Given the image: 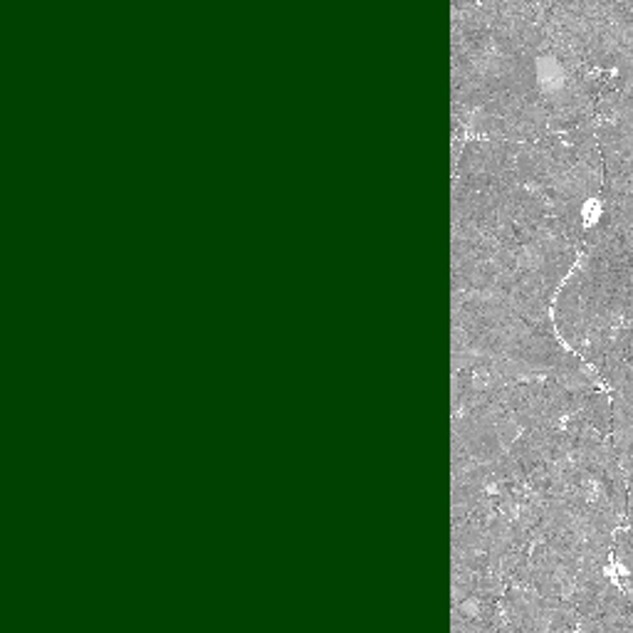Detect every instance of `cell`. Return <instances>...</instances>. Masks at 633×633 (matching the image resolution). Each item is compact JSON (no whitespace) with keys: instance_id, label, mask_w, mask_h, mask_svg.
I'll use <instances>...</instances> for the list:
<instances>
[{"instance_id":"cell-1","label":"cell","mask_w":633,"mask_h":633,"mask_svg":"<svg viewBox=\"0 0 633 633\" xmlns=\"http://www.w3.org/2000/svg\"><path fill=\"white\" fill-rule=\"evenodd\" d=\"M598 213H601V205H598V200H589L586 203V210H584V218H586V223H596L598 221Z\"/></svg>"}]
</instances>
